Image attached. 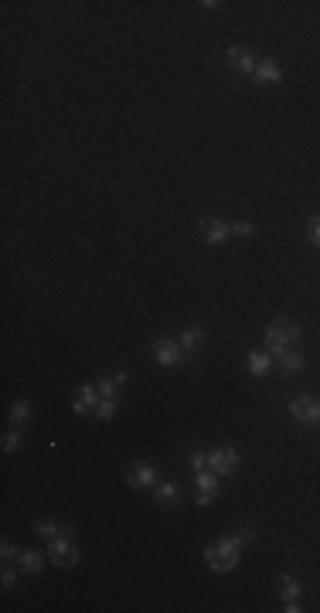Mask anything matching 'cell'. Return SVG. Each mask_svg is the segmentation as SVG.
Here are the masks:
<instances>
[{"label":"cell","mask_w":320,"mask_h":613,"mask_svg":"<svg viewBox=\"0 0 320 613\" xmlns=\"http://www.w3.org/2000/svg\"><path fill=\"white\" fill-rule=\"evenodd\" d=\"M188 467L198 474V470H208V453L205 450H191L188 453Z\"/></svg>","instance_id":"obj_24"},{"label":"cell","mask_w":320,"mask_h":613,"mask_svg":"<svg viewBox=\"0 0 320 613\" xmlns=\"http://www.w3.org/2000/svg\"><path fill=\"white\" fill-rule=\"evenodd\" d=\"M99 388L95 385H78V399H72V412L76 416H85V412H95V405H99Z\"/></svg>","instance_id":"obj_12"},{"label":"cell","mask_w":320,"mask_h":613,"mask_svg":"<svg viewBox=\"0 0 320 613\" xmlns=\"http://www.w3.org/2000/svg\"><path fill=\"white\" fill-rule=\"evenodd\" d=\"M126 480H130V487H157V467L150 460H136L126 470Z\"/></svg>","instance_id":"obj_10"},{"label":"cell","mask_w":320,"mask_h":613,"mask_svg":"<svg viewBox=\"0 0 320 613\" xmlns=\"http://www.w3.org/2000/svg\"><path fill=\"white\" fill-rule=\"evenodd\" d=\"M228 58V69L232 72H239V76H249L252 78V72H256V61H259V55L252 52V48H245V44H232L225 52Z\"/></svg>","instance_id":"obj_6"},{"label":"cell","mask_w":320,"mask_h":613,"mask_svg":"<svg viewBox=\"0 0 320 613\" xmlns=\"http://www.w3.org/2000/svg\"><path fill=\"white\" fill-rule=\"evenodd\" d=\"M232 225V235H239V239H249L252 232H256V225L249 222V218H235V222H228Z\"/></svg>","instance_id":"obj_22"},{"label":"cell","mask_w":320,"mask_h":613,"mask_svg":"<svg viewBox=\"0 0 320 613\" xmlns=\"http://www.w3.org/2000/svg\"><path fill=\"white\" fill-rule=\"evenodd\" d=\"M201 345H205V327L191 324V327L181 331V347H184V355H198Z\"/></svg>","instance_id":"obj_15"},{"label":"cell","mask_w":320,"mask_h":613,"mask_svg":"<svg viewBox=\"0 0 320 613\" xmlns=\"http://www.w3.org/2000/svg\"><path fill=\"white\" fill-rule=\"evenodd\" d=\"M95 388H99V395H102V399H116V392H119L116 379H102V382L95 385Z\"/></svg>","instance_id":"obj_26"},{"label":"cell","mask_w":320,"mask_h":613,"mask_svg":"<svg viewBox=\"0 0 320 613\" xmlns=\"http://www.w3.org/2000/svg\"><path fill=\"white\" fill-rule=\"evenodd\" d=\"M31 528H35V535L48 538V542H52V538H58L61 532H65V525H58V521H48V518H38V521H35Z\"/></svg>","instance_id":"obj_19"},{"label":"cell","mask_w":320,"mask_h":613,"mask_svg":"<svg viewBox=\"0 0 320 613\" xmlns=\"http://www.w3.org/2000/svg\"><path fill=\"white\" fill-rule=\"evenodd\" d=\"M252 82L256 85H280L283 82V69L276 58H259L256 61V72H252Z\"/></svg>","instance_id":"obj_11"},{"label":"cell","mask_w":320,"mask_h":613,"mask_svg":"<svg viewBox=\"0 0 320 613\" xmlns=\"http://www.w3.org/2000/svg\"><path fill=\"white\" fill-rule=\"evenodd\" d=\"M18 566L24 569L28 576H38L45 569V552H35V549H20V559Z\"/></svg>","instance_id":"obj_16"},{"label":"cell","mask_w":320,"mask_h":613,"mask_svg":"<svg viewBox=\"0 0 320 613\" xmlns=\"http://www.w3.org/2000/svg\"><path fill=\"white\" fill-rule=\"evenodd\" d=\"M198 7H201V11H222V4H218V0H201Z\"/></svg>","instance_id":"obj_29"},{"label":"cell","mask_w":320,"mask_h":613,"mask_svg":"<svg viewBox=\"0 0 320 613\" xmlns=\"http://www.w3.org/2000/svg\"><path fill=\"white\" fill-rule=\"evenodd\" d=\"M48 559L55 562V566H61V569H72V566H78L82 562V552H78L76 538H72V532L65 528L58 538H52L48 542Z\"/></svg>","instance_id":"obj_3"},{"label":"cell","mask_w":320,"mask_h":613,"mask_svg":"<svg viewBox=\"0 0 320 613\" xmlns=\"http://www.w3.org/2000/svg\"><path fill=\"white\" fill-rule=\"evenodd\" d=\"M303 338V327L293 317H276L273 324L266 327V351L273 358H283L286 351H293V345Z\"/></svg>","instance_id":"obj_2"},{"label":"cell","mask_w":320,"mask_h":613,"mask_svg":"<svg viewBox=\"0 0 320 613\" xmlns=\"http://www.w3.org/2000/svg\"><path fill=\"white\" fill-rule=\"evenodd\" d=\"M276 362H280V368H283V375H300L303 371V355L300 351H286V355H283V358H276Z\"/></svg>","instance_id":"obj_18"},{"label":"cell","mask_w":320,"mask_h":613,"mask_svg":"<svg viewBox=\"0 0 320 613\" xmlns=\"http://www.w3.org/2000/svg\"><path fill=\"white\" fill-rule=\"evenodd\" d=\"M0 559H4V562H18V559H20V549L11 542V538H4V542H0Z\"/></svg>","instance_id":"obj_23"},{"label":"cell","mask_w":320,"mask_h":613,"mask_svg":"<svg viewBox=\"0 0 320 613\" xmlns=\"http://www.w3.org/2000/svg\"><path fill=\"white\" fill-rule=\"evenodd\" d=\"M153 358H157V364H164V368H181V364H188V355H184L181 341H170V338H160V341L153 345Z\"/></svg>","instance_id":"obj_5"},{"label":"cell","mask_w":320,"mask_h":613,"mask_svg":"<svg viewBox=\"0 0 320 613\" xmlns=\"http://www.w3.org/2000/svg\"><path fill=\"white\" fill-rule=\"evenodd\" d=\"M283 610H286V613H300L303 607H300V603H283Z\"/></svg>","instance_id":"obj_31"},{"label":"cell","mask_w":320,"mask_h":613,"mask_svg":"<svg viewBox=\"0 0 320 613\" xmlns=\"http://www.w3.org/2000/svg\"><path fill=\"white\" fill-rule=\"evenodd\" d=\"M256 538V528H242V532H232V535L218 538L215 545H208L205 549V562L211 573H232L235 566H239V556H242V549Z\"/></svg>","instance_id":"obj_1"},{"label":"cell","mask_w":320,"mask_h":613,"mask_svg":"<svg viewBox=\"0 0 320 613\" xmlns=\"http://www.w3.org/2000/svg\"><path fill=\"white\" fill-rule=\"evenodd\" d=\"M290 416L297 422H303V426H320V399H314V395L293 399L290 403Z\"/></svg>","instance_id":"obj_7"},{"label":"cell","mask_w":320,"mask_h":613,"mask_svg":"<svg viewBox=\"0 0 320 613\" xmlns=\"http://www.w3.org/2000/svg\"><path fill=\"white\" fill-rule=\"evenodd\" d=\"M198 229H201V239H205L208 246H225L228 235H232V225L222 222V218H201Z\"/></svg>","instance_id":"obj_9"},{"label":"cell","mask_w":320,"mask_h":613,"mask_svg":"<svg viewBox=\"0 0 320 613\" xmlns=\"http://www.w3.org/2000/svg\"><path fill=\"white\" fill-rule=\"evenodd\" d=\"M273 355L266 351V347H259V351H249V358H245V368H249V375H256V379H263V375H269L273 371Z\"/></svg>","instance_id":"obj_13"},{"label":"cell","mask_w":320,"mask_h":613,"mask_svg":"<svg viewBox=\"0 0 320 613\" xmlns=\"http://www.w3.org/2000/svg\"><path fill=\"white\" fill-rule=\"evenodd\" d=\"M239 463H242V453H239V450H232V446L208 450V470H211V474H218V477L235 474V470H239Z\"/></svg>","instance_id":"obj_4"},{"label":"cell","mask_w":320,"mask_h":613,"mask_svg":"<svg viewBox=\"0 0 320 613\" xmlns=\"http://www.w3.org/2000/svg\"><path fill=\"white\" fill-rule=\"evenodd\" d=\"M194 487H198V498H194L198 508L215 504V498H218V474H211V470H198V474H194Z\"/></svg>","instance_id":"obj_8"},{"label":"cell","mask_w":320,"mask_h":613,"mask_svg":"<svg viewBox=\"0 0 320 613\" xmlns=\"http://www.w3.org/2000/svg\"><path fill=\"white\" fill-rule=\"evenodd\" d=\"M116 416V399H99V405H95V419L109 422Z\"/></svg>","instance_id":"obj_21"},{"label":"cell","mask_w":320,"mask_h":613,"mask_svg":"<svg viewBox=\"0 0 320 613\" xmlns=\"http://www.w3.org/2000/svg\"><path fill=\"white\" fill-rule=\"evenodd\" d=\"M153 498H157L160 508H174V504L181 501V484H177V480H160V484L153 487Z\"/></svg>","instance_id":"obj_14"},{"label":"cell","mask_w":320,"mask_h":613,"mask_svg":"<svg viewBox=\"0 0 320 613\" xmlns=\"http://www.w3.org/2000/svg\"><path fill=\"white\" fill-rule=\"evenodd\" d=\"M20 443H24V436H20V429H11L7 436H4V453H18Z\"/></svg>","instance_id":"obj_25"},{"label":"cell","mask_w":320,"mask_h":613,"mask_svg":"<svg viewBox=\"0 0 320 613\" xmlns=\"http://www.w3.org/2000/svg\"><path fill=\"white\" fill-rule=\"evenodd\" d=\"M307 239H310L314 246H320V215H310V222H307Z\"/></svg>","instance_id":"obj_27"},{"label":"cell","mask_w":320,"mask_h":613,"mask_svg":"<svg viewBox=\"0 0 320 613\" xmlns=\"http://www.w3.org/2000/svg\"><path fill=\"white\" fill-rule=\"evenodd\" d=\"M28 416H31V403H28V399H18V403L11 405V422H14V426L28 422Z\"/></svg>","instance_id":"obj_20"},{"label":"cell","mask_w":320,"mask_h":613,"mask_svg":"<svg viewBox=\"0 0 320 613\" xmlns=\"http://www.w3.org/2000/svg\"><path fill=\"white\" fill-rule=\"evenodd\" d=\"M113 379H116V385H119V388H123V385H130V371H116Z\"/></svg>","instance_id":"obj_30"},{"label":"cell","mask_w":320,"mask_h":613,"mask_svg":"<svg viewBox=\"0 0 320 613\" xmlns=\"http://www.w3.org/2000/svg\"><path fill=\"white\" fill-rule=\"evenodd\" d=\"M280 596L283 603H300V583L293 573H280Z\"/></svg>","instance_id":"obj_17"},{"label":"cell","mask_w":320,"mask_h":613,"mask_svg":"<svg viewBox=\"0 0 320 613\" xmlns=\"http://www.w3.org/2000/svg\"><path fill=\"white\" fill-rule=\"evenodd\" d=\"M0 583H4V590H14V586H18V569H14L11 562L4 566V576H0Z\"/></svg>","instance_id":"obj_28"}]
</instances>
